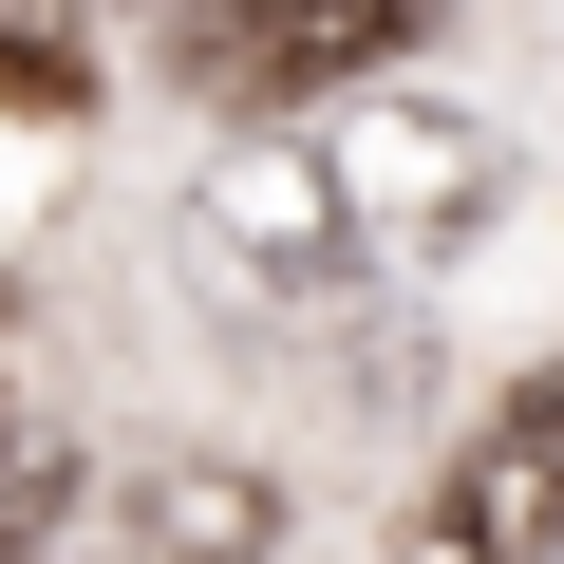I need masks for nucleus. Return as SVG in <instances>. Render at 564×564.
Returning a JSON list of instances; mask_svg holds the SVG:
<instances>
[{
  "instance_id": "obj_8",
  "label": "nucleus",
  "mask_w": 564,
  "mask_h": 564,
  "mask_svg": "<svg viewBox=\"0 0 564 564\" xmlns=\"http://www.w3.org/2000/svg\"><path fill=\"white\" fill-rule=\"evenodd\" d=\"M0 452H20V433H0Z\"/></svg>"
},
{
  "instance_id": "obj_2",
  "label": "nucleus",
  "mask_w": 564,
  "mask_h": 564,
  "mask_svg": "<svg viewBox=\"0 0 564 564\" xmlns=\"http://www.w3.org/2000/svg\"><path fill=\"white\" fill-rule=\"evenodd\" d=\"M433 0H188V76L226 113H282V95H339L358 57H395Z\"/></svg>"
},
{
  "instance_id": "obj_3",
  "label": "nucleus",
  "mask_w": 564,
  "mask_h": 564,
  "mask_svg": "<svg viewBox=\"0 0 564 564\" xmlns=\"http://www.w3.org/2000/svg\"><path fill=\"white\" fill-rule=\"evenodd\" d=\"M527 545H564V358L452 452V564H527Z\"/></svg>"
},
{
  "instance_id": "obj_5",
  "label": "nucleus",
  "mask_w": 564,
  "mask_h": 564,
  "mask_svg": "<svg viewBox=\"0 0 564 564\" xmlns=\"http://www.w3.org/2000/svg\"><path fill=\"white\" fill-rule=\"evenodd\" d=\"M339 188H358L377 245H452L470 188H489V132H470V113H358V132H339Z\"/></svg>"
},
{
  "instance_id": "obj_7",
  "label": "nucleus",
  "mask_w": 564,
  "mask_h": 564,
  "mask_svg": "<svg viewBox=\"0 0 564 564\" xmlns=\"http://www.w3.org/2000/svg\"><path fill=\"white\" fill-rule=\"evenodd\" d=\"M57 489H76V470H57L39 433L0 452V564H57Z\"/></svg>"
},
{
  "instance_id": "obj_6",
  "label": "nucleus",
  "mask_w": 564,
  "mask_h": 564,
  "mask_svg": "<svg viewBox=\"0 0 564 564\" xmlns=\"http://www.w3.org/2000/svg\"><path fill=\"white\" fill-rule=\"evenodd\" d=\"M0 95H20V113H76V95H95L76 0H0Z\"/></svg>"
},
{
  "instance_id": "obj_1",
  "label": "nucleus",
  "mask_w": 564,
  "mask_h": 564,
  "mask_svg": "<svg viewBox=\"0 0 564 564\" xmlns=\"http://www.w3.org/2000/svg\"><path fill=\"white\" fill-rule=\"evenodd\" d=\"M358 188H339V151H302V132H245L226 170H207V282H245V302H321V282H358Z\"/></svg>"
},
{
  "instance_id": "obj_4",
  "label": "nucleus",
  "mask_w": 564,
  "mask_h": 564,
  "mask_svg": "<svg viewBox=\"0 0 564 564\" xmlns=\"http://www.w3.org/2000/svg\"><path fill=\"white\" fill-rule=\"evenodd\" d=\"M263 545H282V489L226 470V452H170L95 508V564H263Z\"/></svg>"
}]
</instances>
